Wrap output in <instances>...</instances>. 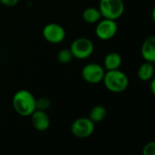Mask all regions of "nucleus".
<instances>
[{"label": "nucleus", "instance_id": "nucleus-1", "mask_svg": "<svg viewBox=\"0 0 155 155\" xmlns=\"http://www.w3.org/2000/svg\"><path fill=\"white\" fill-rule=\"evenodd\" d=\"M36 98L28 90L18 91L12 98L14 110L22 117H30L36 110Z\"/></svg>", "mask_w": 155, "mask_h": 155}, {"label": "nucleus", "instance_id": "nucleus-2", "mask_svg": "<svg viewBox=\"0 0 155 155\" xmlns=\"http://www.w3.org/2000/svg\"><path fill=\"white\" fill-rule=\"evenodd\" d=\"M102 81L105 88L113 93L123 92L129 86L128 76L120 69L107 70Z\"/></svg>", "mask_w": 155, "mask_h": 155}, {"label": "nucleus", "instance_id": "nucleus-3", "mask_svg": "<svg viewBox=\"0 0 155 155\" xmlns=\"http://www.w3.org/2000/svg\"><path fill=\"white\" fill-rule=\"evenodd\" d=\"M124 9L122 0H100L99 10L103 18L117 20L123 15Z\"/></svg>", "mask_w": 155, "mask_h": 155}, {"label": "nucleus", "instance_id": "nucleus-4", "mask_svg": "<svg viewBox=\"0 0 155 155\" xmlns=\"http://www.w3.org/2000/svg\"><path fill=\"white\" fill-rule=\"evenodd\" d=\"M74 58L86 59L90 58L94 51V45L92 41L87 38H78L70 45L69 48Z\"/></svg>", "mask_w": 155, "mask_h": 155}, {"label": "nucleus", "instance_id": "nucleus-5", "mask_svg": "<svg viewBox=\"0 0 155 155\" xmlns=\"http://www.w3.org/2000/svg\"><path fill=\"white\" fill-rule=\"evenodd\" d=\"M95 130V123L88 117H81L76 119L70 126L71 133L79 139H86L93 134Z\"/></svg>", "mask_w": 155, "mask_h": 155}, {"label": "nucleus", "instance_id": "nucleus-6", "mask_svg": "<svg viewBox=\"0 0 155 155\" xmlns=\"http://www.w3.org/2000/svg\"><path fill=\"white\" fill-rule=\"evenodd\" d=\"M105 68L98 63L86 64L81 69L82 79L90 84H99L102 82L105 75Z\"/></svg>", "mask_w": 155, "mask_h": 155}, {"label": "nucleus", "instance_id": "nucleus-7", "mask_svg": "<svg viewBox=\"0 0 155 155\" xmlns=\"http://www.w3.org/2000/svg\"><path fill=\"white\" fill-rule=\"evenodd\" d=\"M118 31V25L116 20L103 18L101 19L95 28V34L97 38L101 40L107 41L115 37Z\"/></svg>", "mask_w": 155, "mask_h": 155}, {"label": "nucleus", "instance_id": "nucleus-8", "mask_svg": "<svg viewBox=\"0 0 155 155\" xmlns=\"http://www.w3.org/2000/svg\"><path fill=\"white\" fill-rule=\"evenodd\" d=\"M43 38L51 44H59L66 38V31L62 26L57 23L47 24L42 30Z\"/></svg>", "mask_w": 155, "mask_h": 155}, {"label": "nucleus", "instance_id": "nucleus-9", "mask_svg": "<svg viewBox=\"0 0 155 155\" xmlns=\"http://www.w3.org/2000/svg\"><path fill=\"white\" fill-rule=\"evenodd\" d=\"M31 122L33 127L38 131H45L50 126V119L46 111L36 110L31 115Z\"/></svg>", "mask_w": 155, "mask_h": 155}, {"label": "nucleus", "instance_id": "nucleus-10", "mask_svg": "<svg viewBox=\"0 0 155 155\" xmlns=\"http://www.w3.org/2000/svg\"><path fill=\"white\" fill-rule=\"evenodd\" d=\"M140 53L145 61L155 63V36L148 37L142 43Z\"/></svg>", "mask_w": 155, "mask_h": 155}, {"label": "nucleus", "instance_id": "nucleus-11", "mask_svg": "<svg viewBox=\"0 0 155 155\" xmlns=\"http://www.w3.org/2000/svg\"><path fill=\"white\" fill-rule=\"evenodd\" d=\"M122 63L121 56L117 52H110L104 58V68L106 70L119 69Z\"/></svg>", "mask_w": 155, "mask_h": 155}, {"label": "nucleus", "instance_id": "nucleus-12", "mask_svg": "<svg viewBox=\"0 0 155 155\" xmlns=\"http://www.w3.org/2000/svg\"><path fill=\"white\" fill-rule=\"evenodd\" d=\"M154 75L153 63L145 61L143 62L138 69V78L142 81H148L151 80Z\"/></svg>", "mask_w": 155, "mask_h": 155}, {"label": "nucleus", "instance_id": "nucleus-13", "mask_svg": "<svg viewBox=\"0 0 155 155\" xmlns=\"http://www.w3.org/2000/svg\"><path fill=\"white\" fill-rule=\"evenodd\" d=\"M101 18L102 16L99 8L93 7L87 8L82 12V18L88 24H97L101 19Z\"/></svg>", "mask_w": 155, "mask_h": 155}, {"label": "nucleus", "instance_id": "nucleus-14", "mask_svg": "<svg viewBox=\"0 0 155 155\" xmlns=\"http://www.w3.org/2000/svg\"><path fill=\"white\" fill-rule=\"evenodd\" d=\"M106 115H107V110L105 109V107L101 105H96L91 110L89 118L94 123H98L102 121L105 119Z\"/></svg>", "mask_w": 155, "mask_h": 155}, {"label": "nucleus", "instance_id": "nucleus-15", "mask_svg": "<svg viewBox=\"0 0 155 155\" xmlns=\"http://www.w3.org/2000/svg\"><path fill=\"white\" fill-rule=\"evenodd\" d=\"M73 58H74V57L69 48H63V49L59 50L57 55V59L61 64H68V63L71 62Z\"/></svg>", "mask_w": 155, "mask_h": 155}, {"label": "nucleus", "instance_id": "nucleus-16", "mask_svg": "<svg viewBox=\"0 0 155 155\" xmlns=\"http://www.w3.org/2000/svg\"><path fill=\"white\" fill-rule=\"evenodd\" d=\"M51 106V101L47 97H40L36 100V110L47 111Z\"/></svg>", "mask_w": 155, "mask_h": 155}, {"label": "nucleus", "instance_id": "nucleus-17", "mask_svg": "<svg viewBox=\"0 0 155 155\" xmlns=\"http://www.w3.org/2000/svg\"><path fill=\"white\" fill-rule=\"evenodd\" d=\"M142 155H155V140L146 143L142 149Z\"/></svg>", "mask_w": 155, "mask_h": 155}, {"label": "nucleus", "instance_id": "nucleus-18", "mask_svg": "<svg viewBox=\"0 0 155 155\" xmlns=\"http://www.w3.org/2000/svg\"><path fill=\"white\" fill-rule=\"evenodd\" d=\"M19 2V0H0V3L8 8H12Z\"/></svg>", "mask_w": 155, "mask_h": 155}, {"label": "nucleus", "instance_id": "nucleus-19", "mask_svg": "<svg viewBox=\"0 0 155 155\" xmlns=\"http://www.w3.org/2000/svg\"><path fill=\"white\" fill-rule=\"evenodd\" d=\"M150 88V91H151L152 94L155 96V78H153V79H151Z\"/></svg>", "mask_w": 155, "mask_h": 155}, {"label": "nucleus", "instance_id": "nucleus-20", "mask_svg": "<svg viewBox=\"0 0 155 155\" xmlns=\"http://www.w3.org/2000/svg\"><path fill=\"white\" fill-rule=\"evenodd\" d=\"M151 17H152V20H153V22L155 23V6H154V8H153V9H152Z\"/></svg>", "mask_w": 155, "mask_h": 155}, {"label": "nucleus", "instance_id": "nucleus-21", "mask_svg": "<svg viewBox=\"0 0 155 155\" xmlns=\"http://www.w3.org/2000/svg\"><path fill=\"white\" fill-rule=\"evenodd\" d=\"M133 155H136V154H133Z\"/></svg>", "mask_w": 155, "mask_h": 155}]
</instances>
